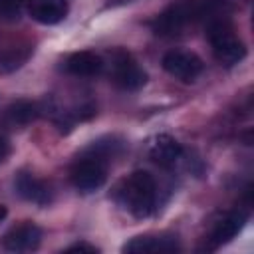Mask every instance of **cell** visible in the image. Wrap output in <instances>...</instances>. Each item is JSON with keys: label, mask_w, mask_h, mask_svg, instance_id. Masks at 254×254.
<instances>
[{"label": "cell", "mask_w": 254, "mask_h": 254, "mask_svg": "<svg viewBox=\"0 0 254 254\" xmlns=\"http://www.w3.org/2000/svg\"><path fill=\"white\" fill-rule=\"evenodd\" d=\"M117 198L135 218H149L157 208V183L151 173L135 171L117 189Z\"/></svg>", "instance_id": "1"}, {"label": "cell", "mask_w": 254, "mask_h": 254, "mask_svg": "<svg viewBox=\"0 0 254 254\" xmlns=\"http://www.w3.org/2000/svg\"><path fill=\"white\" fill-rule=\"evenodd\" d=\"M206 38L210 42L212 54L220 65L232 67L246 58V46L236 36L228 18H212L206 22Z\"/></svg>", "instance_id": "2"}, {"label": "cell", "mask_w": 254, "mask_h": 254, "mask_svg": "<svg viewBox=\"0 0 254 254\" xmlns=\"http://www.w3.org/2000/svg\"><path fill=\"white\" fill-rule=\"evenodd\" d=\"M204 6L202 0H179L167 6L155 20H153V32L157 36H177L187 26L194 24L196 20H202Z\"/></svg>", "instance_id": "3"}, {"label": "cell", "mask_w": 254, "mask_h": 254, "mask_svg": "<svg viewBox=\"0 0 254 254\" xmlns=\"http://www.w3.org/2000/svg\"><path fill=\"white\" fill-rule=\"evenodd\" d=\"M71 185L81 192H93L107 181V163L95 155H85L75 161L69 173Z\"/></svg>", "instance_id": "4"}, {"label": "cell", "mask_w": 254, "mask_h": 254, "mask_svg": "<svg viewBox=\"0 0 254 254\" xmlns=\"http://www.w3.org/2000/svg\"><path fill=\"white\" fill-rule=\"evenodd\" d=\"M111 75L117 87L125 91H137L147 83V71L123 50H117L111 60Z\"/></svg>", "instance_id": "5"}, {"label": "cell", "mask_w": 254, "mask_h": 254, "mask_svg": "<svg viewBox=\"0 0 254 254\" xmlns=\"http://www.w3.org/2000/svg\"><path fill=\"white\" fill-rule=\"evenodd\" d=\"M163 67L167 73H171L173 77L181 79V81H194L200 73H202V60L189 50H171L163 56Z\"/></svg>", "instance_id": "6"}, {"label": "cell", "mask_w": 254, "mask_h": 254, "mask_svg": "<svg viewBox=\"0 0 254 254\" xmlns=\"http://www.w3.org/2000/svg\"><path fill=\"white\" fill-rule=\"evenodd\" d=\"M121 250L127 254H173L181 250V244L171 234H145L131 238Z\"/></svg>", "instance_id": "7"}, {"label": "cell", "mask_w": 254, "mask_h": 254, "mask_svg": "<svg viewBox=\"0 0 254 254\" xmlns=\"http://www.w3.org/2000/svg\"><path fill=\"white\" fill-rule=\"evenodd\" d=\"M14 189H16V192H18L24 200L34 202V204H40V206L50 204L52 198H54L52 187H50L46 181L34 177L32 173H24V171L18 173L16 179H14Z\"/></svg>", "instance_id": "8"}, {"label": "cell", "mask_w": 254, "mask_h": 254, "mask_svg": "<svg viewBox=\"0 0 254 254\" xmlns=\"http://www.w3.org/2000/svg\"><path fill=\"white\" fill-rule=\"evenodd\" d=\"M246 220H248V212L242 210V208H236V210L228 212V214H226L222 220H218L216 226L212 228L210 236L206 238V242H208L206 248H208V250H216V248L228 244V242L244 228Z\"/></svg>", "instance_id": "9"}, {"label": "cell", "mask_w": 254, "mask_h": 254, "mask_svg": "<svg viewBox=\"0 0 254 254\" xmlns=\"http://www.w3.org/2000/svg\"><path fill=\"white\" fill-rule=\"evenodd\" d=\"M40 242H42V230L32 222L16 224L4 234V248L8 252H34L38 250Z\"/></svg>", "instance_id": "10"}, {"label": "cell", "mask_w": 254, "mask_h": 254, "mask_svg": "<svg viewBox=\"0 0 254 254\" xmlns=\"http://www.w3.org/2000/svg\"><path fill=\"white\" fill-rule=\"evenodd\" d=\"M149 155H151L153 163H157L159 167H163V169H175L183 161L185 149H183V145L175 137H171V135H157L151 141Z\"/></svg>", "instance_id": "11"}, {"label": "cell", "mask_w": 254, "mask_h": 254, "mask_svg": "<svg viewBox=\"0 0 254 254\" xmlns=\"http://www.w3.org/2000/svg\"><path fill=\"white\" fill-rule=\"evenodd\" d=\"M67 0H26L28 14L44 26L62 22L67 16Z\"/></svg>", "instance_id": "12"}, {"label": "cell", "mask_w": 254, "mask_h": 254, "mask_svg": "<svg viewBox=\"0 0 254 254\" xmlns=\"http://www.w3.org/2000/svg\"><path fill=\"white\" fill-rule=\"evenodd\" d=\"M103 58L91 50H81V52H73L67 60H65V71H69L71 75L77 77H93L99 75L103 71Z\"/></svg>", "instance_id": "13"}, {"label": "cell", "mask_w": 254, "mask_h": 254, "mask_svg": "<svg viewBox=\"0 0 254 254\" xmlns=\"http://www.w3.org/2000/svg\"><path fill=\"white\" fill-rule=\"evenodd\" d=\"M38 115H40V105L30 99H16L6 109V119L18 127H24V125L36 121Z\"/></svg>", "instance_id": "14"}, {"label": "cell", "mask_w": 254, "mask_h": 254, "mask_svg": "<svg viewBox=\"0 0 254 254\" xmlns=\"http://www.w3.org/2000/svg\"><path fill=\"white\" fill-rule=\"evenodd\" d=\"M34 48L32 44H22V46H12L0 56V73H12L20 69L32 56Z\"/></svg>", "instance_id": "15"}, {"label": "cell", "mask_w": 254, "mask_h": 254, "mask_svg": "<svg viewBox=\"0 0 254 254\" xmlns=\"http://www.w3.org/2000/svg\"><path fill=\"white\" fill-rule=\"evenodd\" d=\"M26 8V0H0V18L6 22L20 20Z\"/></svg>", "instance_id": "16"}, {"label": "cell", "mask_w": 254, "mask_h": 254, "mask_svg": "<svg viewBox=\"0 0 254 254\" xmlns=\"http://www.w3.org/2000/svg\"><path fill=\"white\" fill-rule=\"evenodd\" d=\"M65 252H85V254H97L99 248L93 246V244H87V242H75L71 246L65 248Z\"/></svg>", "instance_id": "17"}, {"label": "cell", "mask_w": 254, "mask_h": 254, "mask_svg": "<svg viewBox=\"0 0 254 254\" xmlns=\"http://www.w3.org/2000/svg\"><path fill=\"white\" fill-rule=\"evenodd\" d=\"M10 155V143L0 135V163L6 161V157Z\"/></svg>", "instance_id": "18"}, {"label": "cell", "mask_w": 254, "mask_h": 254, "mask_svg": "<svg viewBox=\"0 0 254 254\" xmlns=\"http://www.w3.org/2000/svg\"><path fill=\"white\" fill-rule=\"evenodd\" d=\"M6 212H8V210H6V206H4V204H0V218H4V216H6Z\"/></svg>", "instance_id": "19"}]
</instances>
